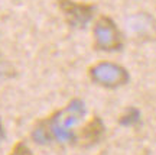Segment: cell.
<instances>
[{
    "mask_svg": "<svg viewBox=\"0 0 156 155\" xmlns=\"http://www.w3.org/2000/svg\"><path fill=\"white\" fill-rule=\"evenodd\" d=\"M94 48L97 51L122 50V35L108 16H100L94 26Z\"/></svg>",
    "mask_w": 156,
    "mask_h": 155,
    "instance_id": "obj_1",
    "label": "cell"
},
{
    "mask_svg": "<svg viewBox=\"0 0 156 155\" xmlns=\"http://www.w3.org/2000/svg\"><path fill=\"white\" fill-rule=\"evenodd\" d=\"M90 77L93 81L98 83L100 86L112 87V89L123 86L129 80V76L124 68L114 65V64H107V62H101V64L91 67Z\"/></svg>",
    "mask_w": 156,
    "mask_h": 155,
    "instance_id": "obj_2",
    "label": "cell"
},
{
    "mask_svg": "<svg viewBox=\"0 0 156 155\" xmlns=\"http://www.w3.org/2000/svg\"><path fill=\"white\" fill-rule=\"evenodd\" d=\"M58 3H59V7L67 22L71 26L83 28L93 16V10H94L93 5L78 3V2H71V0H58Z\"/></svg>",
    "mask_w": 156,
    "mask_h": 155,
    "instance_id": "obj_3",
    "label": "cell"
},
{
    "mask_svg": "<svg viewBox=\"0 0 156 155\" xmlns=\"http://www.w3.org/2000/svg\"><path fill=\"white\" fill-rule=\"evenodd\" d=\"M103 132H104V126L101 119L98 116H93L84 125V127L80 129V139L83 141L84 145H93L100 141Z\"/></svg>",
    "mask_w": 156,
    "mask_h": 155,
    "instance_id": "obj_4",
    "label": "cell"
},
{
    "mask_svg": "<svg viewBox=\"0 0 156 155\" xmlns=\"http://www.w3.org/2000/svg\"><path fill=\"white\" fill-rule=\"evenodd\" d=\"M129 28L134 33H146L153 28V20L147 15H137L129 20Z\"/></svg>",
    "mask_w": 156,
    "mask_h": 155,
    "instance_id": "obj_5",
    "label": "cell"
},
{
    "mask_svg": "<svg viewBox=\"0 0 156 155\" xmlns=\"http://www.w3.org/2000/svg\"><path fill=\"white\" fill-rule=\"evenodd\" d=\"M7 155H34V154H32L30 148L28 146L26 141L25 139H19V141L15 142V145L12 146L10 152Z\"/></svg>",
    "mask_w": 156,
    "mask_h": 155,
    "instance_id": "obj_6",
    "label": "cell"
},
{
    "mask_svg": "<svg viewBox=\"0 0 156 155\" xmlns=\"http://www.w3.org/2000/svg\"><path fill=\"white\" fill-rule=\"evenodd\" d=\"M3 139V125H2V120H0V141Z\"/></svg>",
    "mask_w": 156,
    "mask_h": 155,
    "instance_id": "obj_7",
    "label": "cell"
}]
</instances>
